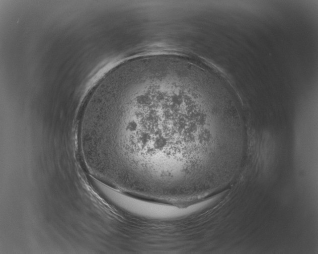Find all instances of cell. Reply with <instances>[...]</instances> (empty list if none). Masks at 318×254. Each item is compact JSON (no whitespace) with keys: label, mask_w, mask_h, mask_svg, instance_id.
I'll return each mask as SVG.
<instances>
[{"label":"cell","mask_w":318,"mask_h":254,"mask_svg":"<svg viewBox=\"0 0 318 254\" xmlns=\"http://www.w3.org/2000/svg\"><path fill=\"white\" fill-rule=\"evenodd\" d=\"M208 82L190 70L147 65L122 79L100 131L116 176L158 194L195 191L214 174L233 132Z\"/></svg>","instance_id":"obj_1"}]
</instances>
